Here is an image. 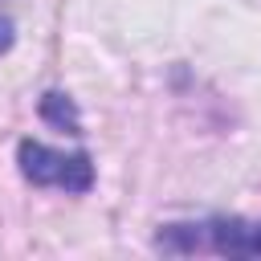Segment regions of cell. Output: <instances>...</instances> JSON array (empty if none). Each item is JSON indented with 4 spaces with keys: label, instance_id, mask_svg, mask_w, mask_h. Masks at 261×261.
Wrapping results in <instances>:
<instances>
[{
    "label": "cell",
    "instance_id": "obj_1",
    "mask_svg": "<svg viewBox=\"0 0 261 261\" xmlns=\"http://www.w3.org/2000/svg\"><path fill=\"white\" fill-rule=\"evenodd\" d=\"M159 249H167V253L212 249V253H228V257H261V224H249V220L167 224L159 232Z\"/></svg>",
    "mask_w": 261,
    "mask_h": 261
},
{
    "label": "cell",
    "instance_id": "obj_2",
    "mask_svg": "<svg viewBox=\"0 0 261 261\" xmlns=\"http://www.w3.org/2000/svg\"><path fill=\"white\" fill-rule=\"evenodd\" d=\"M16 159H20V175L37 188H61V192H90L94 184V163L86 151L77 155H65V151H53L45 143H33L24 139L16 147Z\"/></svg>",
    "mask_w": 261,
    "mask_h": 261
},
{
    "label": "cell",
    "instance_id": "obj_3",
    "mask_svg": "<svg viewBox=\"0 0 261 261\" xmlns=\"http://www.w3.org/2000/svg\"><path fill=\"white\" fill-rule=\"evenodd\" d=\"M41 114H45L53 126H61V130H69V135H82L77 110H73V102H69L65 94H45V102H41Z\"/></svg>",
    "mask_w": 261,
    "mask_h": 261
},
{
    "label": "cell",
    "instance_id": "obj_4",
    "mask_svg": "<svg viewBox=\"0 0 261 261\" xmlns=\"http://www.w3.org/2000/svg\"><path fill=\"white\" fill-rule=\"evenodd\" d=\"M8 45H12V24H8V20H0V53H4Z\"/></svg>",
    "mask_w": 261,
    "mask_h": 261
}]
</instances>
